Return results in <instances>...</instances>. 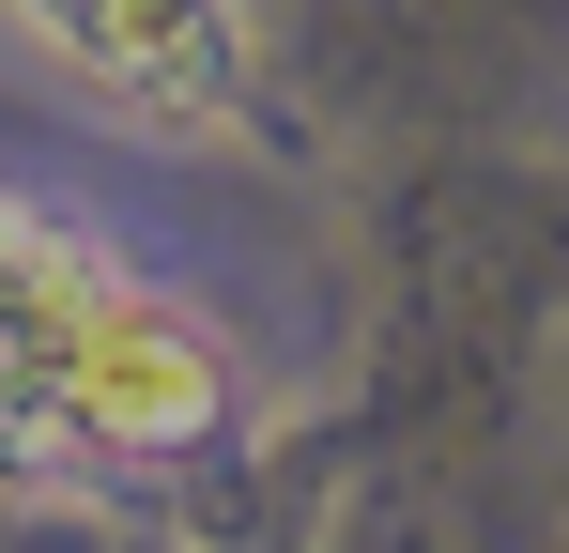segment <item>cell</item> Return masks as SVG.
Segmentation results:
<instances>
[{
    "mask_svg": "<svg viewBox=\"0 0 569 553\" xmlns=\"http://www.w3.org/2000/svg\"><path fill=\"white\" fill-rule=\"evenodd\" d=\"M78 47L139 108H216L231 92V0H78Z\"/></svg>",
    "mask_w": 569,
    "mask_h": 553,
    "instance_id": "7a4b0ae2",
    "label": "cell"
},
{
    "mask_svg": "<svg viewBox=\"0 0 569 553\" xmlns=\"http://www.w3.org/2000/svg\"><path fill=\"white\" fill-rule=\"evenodd\" d=\"M216 339L0 200V476H170L216 446Z\"/></svg>",
    "mask_w": 569,
    "mask_h": 553,
    "instance_id": "6da1fadb",
    "label": "cell"
}]
</instances>
